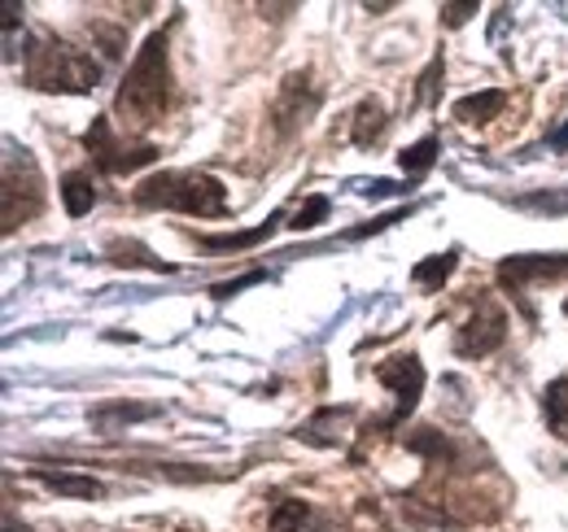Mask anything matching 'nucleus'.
<instances>
[{
	"instance_id": "obj_12",
	"label": "nucleus",
	"mask_w": 568,
	"mask_h": 532,
	"mask_svg": "<svg viewBox=\"0 0 568 532\" xmlns=\"http://www.w3.org/2000/svg\"><path fill=\"white\" fill-rule=\"evenodd\" d=\"M44 489H53V493H62V498H79V502H92V498H101L105 489H101V480H92V475H74V471H49V467H36L31 471Z\"/></svg>"
},
{
	"instance_id": "obj_21",
	"label": "nucleus",
	"mask_w": 568,
	"mask_h": 532,
	"mask_svg": "<svg viewBox=\"0 0 568 532\" xmlns=\"http://www.w3.org/2000/svg\"><path fill=\"white\" fill-rule=\"evenodd\" d=\"M324 214H328V197H311L297 214H293V223H288V227H293V232H306V227H315Z\"/></svg>"
},
{
	"instance_id": "obj_9",
	"label": "nucleus",
	"mask_w": 568,
	"mask_h": 532,
	"mask_svg": "<svg viewBox=\"0 0 568 532\" xmlns=\"http://www.w3.org/2000/svg\"><path fill=\"white\" fill-rule=\"evenodd\" d=\"M315 105H320V92L311 88V74H288L281 88V101H276V110H272L276 132L293 135L297 127H306L311 114H315Z\"/></svg>"
},
{
	"instance_id": "obj_25",
	"label": "nucleus",
	"mask_w": 568,
	"mask_h": 532,
	"mask_svg": "<svg viewBox=\"0 0 568 532\" xmlns=\"http://www.w3.org/2000/svg\"><path fill=\"white\" fill-rule=\"evenodd\" d=\"M565 315H568V301H565Z\"/></svg>"
},
{
	"instance_id": "obj_6",
	"label": "nucleus",
	"mask_w": 568,
	"mask_h": 532,
	"mask_svg": "<svg viewBox=\"0 0 568 532\" xmlns=\"http://www.w3.org/2000/svg\"><path fill=\"white\" fill-rule=\"evenodd\" d=\"M372 376L394 393V410H389L385 419H376L372 428H398V423L416 410L420 393H425V367H420V358H416V354H394V358L376 362ZM372 428H367V432H372Z\"/></svg>"
},
{
	"instance_id": "obj_13",
	"label": "nucleus",
	"mask_w": 568,
	"mask_h": 532,
	"mask_svg": "<svg viewBox=\"0 0 568 532\" xmlns=\"http://www.w3.org/2000/svg\"><path fill=\"white\" fill-rule=\"evenodd\" d=\"M389 127V114H385V105L376 101V96H367V101H358L355 114H351V140H355L358 149H372L381 135Z\"/></svg>"
},
{
	"instance_id": "obj_1",
	"label": "nucleus",
	"mask_w": 568,
	"mask_h": 532,
	"mask_svg": "<svg viewBox=\"0 0 568 532\" xmlns=\"http://www.w3.org/2000/svg\"><path fill=\"white\" fill-rule=\"evenodd\" d=\"M166 101H171V62H166V31H153L144 40V49L136 53L132 70L123 74V88H119V101H114V114L128 132L136 135L144 127H153L162 114H166Z\"/></svg>"
},
{
	"instance_id": "obj_3",
	"label": "nucleus",
	"mask_w": 568,
	"mask_h": 532,
	"mask_svg": "<svg viewBox=\"0 0 568 532\" xmlns=\"http://www.w3.org/2000/svg\"><path fill=\"white\" fill-rule=\"evenodd\" d=\"M136 205L144 209H180L197 218H223L232 209L227 188L206 171H162L136 188Z\"/></svg>"
},
{
	"instance_id": "obj_16",
	"label": "nucleus",
	"mask_w": 568,
	"mask_h": 532,
	"mask_svg": "<svg viewBox=\"0 0 568 532\" xmlns=\"http://www.w3.org/2000/svg\"><path fill=\"white\" fill-rule=\"evenodd\" d=\"M503 105H507V92L490 88V92L464 96V101L455 105V119H459V123H490V119H498V114H503Z\"/></svg>"
},
{
	"instance_id": "obj_19",
	"label": "nucleus",
	"mask_w": 568,
	"mask_h": 532,
	"mask_svg": "<svg viewBox=\"0 0 568 532\" xmlns=\"http://www.w3.org/2000/svg\"><path fill=\"white\" fill-rule=\"evenodd\" d=\"M149 415H158V406H101V410H92V423L114 432L119 423H136V419H149Z\"/></svg>"
},
{
	"instance_id": "obj_11",
	"label": "nucleus",
	"mask_w": 568,
	"mask_h": 532,
	"mask_svg": "<svg viewBox=\"0 0 568 532\" xmlns=\"http://www.w3.org/2000/svg\"><path fill=\"white\" fill-rule=\"evenodd\" d=\"M355 419V406H324L315 419H306L302 428H297V437L306 441V446H337L346 432V423Z\"/></svg>"
},
{
	"instance_id": "obj_23",
	"label": "nucleus",
	"mask_w": 568,
	"mask_h": 532,
	"mask_svg": "<svg viewBox=\"0 0 568 532\" xmlns=\"http://www.w3.org/2000/svg\"><path fill=\"white\" fill-rule=\"evenodd\" d=\"M473 13H477L473 0H464V4H442V22H446V27H464Z\"/></svg>"
},
{
	"instance_id": "obj_7",
	"label": "nucleus",
	"mask_w": 568,
	"mask_h": 532,
	"mask_svg": "<svg viewBox=\"0 0 568 532\" xmlns=\"http://www.w3.org/2000/svg\"><path fill=\"white\" fill-rule=\"evenodd\" d=\"M507 340V310L498 306L495 297H481L477 310L464 319V328L455 332V354L464 358H486L495 354L498 345Z\"/></svg>"
},
{
	"instance_id": "obj_18",
	"label": "nucleus",
	"mask_w": 568,
	"mask_h": 532,
	"mask_svg": "<svg viewBox=\"0 0 568 532\" xmlns=\"http://www.w3.org/2000/svg\"><path fill=\"white\" fill-rule=\"evenodd\" d=\"M459 266V249H446V254H433V258H425V263L412 270V279L425 288V293H437L446 279H450V270Z\"/></svg>"
},
{
	"instance_id": "obj_10",
	"label": "nucleus",
	"mask_w": 568,
	"mask_h": 532,
	"mask_svg": "<svg viewBox=\"0 0 568 532\" xmlns=\"http://www.w3.org/2000/svg\"><path fill=\"white\" fill-rule=\"evenodd\" d=\"M267 532H337V520L324 515L320 507L302 502V498H288V502H281V507L272 511Z\"/></svg>"
},
{
	"instance_id": "obj_20",
	"label": "nucleus",
	"mask_w": 568,
	"mask_h": 532,
	"mask_svg": "<svg viewBox=\"0 0 568 532\" xmlns=\"http://www.w3.org/2000/svg\"><path fill=\"white\" fill-rule=\"evenodd\" d=\"M433 157H437V135H425V140H420V144H412L398 162H403V171H407V175H425L428 166H433Z\"/></svg>"
},
{
	"instance_id": "obj_17",
	"label": "nucleus",
	"mask_w": 568,
	"mask_h": 532,
	"mask_svg": "<svg viewBox=\"0 0 568 532\" xmlns=\"http://www.w3.org/2000/svg\"><path fill=\"white\" fill-rule=\"evenodd\" d=\"M542 415H547V428L568 441V376L560 380H551L547 389H542Z\"/></svg>"
},
{
	"instance_id": "obj_5",
	"label": "nucleus",
	"mask_w": 568,
	"mask_h": 532,
	"mask_svg": "<svg viewBox=\"0 0 568 532\" xmlns=\"http://www.w3.org/2000/svg\"><path fill=\"white\" fill-rule=\"evenodd\" d=\"M83 149L92 153V162H97L105 175H128V171H141L149 162H158V144L136 140V135H119L110 119H97V123L83 132Z\"/></svg>"
},
{
	"instance_id": "obj_15",
	"label": "nucleus",
	"mask_w": 568,
	"mask_h": 532,
	"mask_svg": "<svg viewBox=\"0 0 568 532\" xmlns=\"http://www.w3.org/2000/svg\"><path fill=\"white\" fill-rule=\"evenodd\" d=\"M58 193H62V201H67V214H71V218H83V214L97 205V184H92L88 171H67Z\"/></svg>"
},
{
	"instance_id": "obj_14",
	"label": "nucleus",
	"mask_w": 568,
	"mask_h": 532,
	"mask_svg": "<svg viewBox=\"0 0 568 532\" xmlns=\"http://www.w3.org/2000/svg\"><path fill=\"white\" fill-rule=\"evenodd\" d=\"M281 218L284 214L276 209L267 223H258V227H250V232H236V236H202L197 245H202V249H211V254H227V249L236 254V249H250V245H258V241H272V232H276V223H281Z\"/></svg>"
},
{
	"instance_id": "obj_4",
	"label": "nucleus",
	"mask_w": 568,
	"mask_h": 532,
	"mask_svg": "<svg viewBox=\"0 0 568 532\" xmlns=\"http://www.w3.org/2000/svg\"><path fill=\"white\" fill-rule=\"evenodd\" d=\"M44 209V175L27 149L4 153V232H18Z\"/></svg>"
},
{
	"instance_id": "obj_22",
	"label": "nucleus",
	"mask_w": 568,
	"mask_h": 532,
	"mask_svg": "<svg viewBox=\"0 0 568 532\" xmlns=\"http://www.w3.org/2000/svg\"><path fill=\"white\" fill-rule=\"evenodd\" d=\"M442 58H433V62H428V70L425 74H420V105H433V101H437V79H442Z\"/></svg>"
},
{
	"instance_id": "obj_24",
	"label": "nucleus",
	"mask_w": 568,
	"mask_h": 532,
	"mask_svg": "<svg viewBox=\"0 0 568 532\" xmlns=\"http://www.w3.org/2000/svg\"><path fill=\"white\" fill-rule=\"evenodd\" d=\"M4 532H31V529H27V524H18V520L9 515V520H4Z\"/></svg>"
},
{
	"instance_id": "obj_8",
	"label": "nucleus",
	"mask_w": 568,
	"mask_h": 532,
	"mask_svg": "<svg viewBox=\"0 0 568 532\" xmlns=\"http://www.w3.org/2000/svg\"><path fill=\"white\" fill-rule=\"evenodd\" d=\"M565 275H568V254H525V258H503V263H498V284H503L516 301H525L534 284H542V279H565Z\"/></svg>"
},
{
	"instance_id": "obj_2",
	"label": "nucleus",
	"mask_w": 568,
	"mask_h": 532,
	"mask_svg": "<svg viewBox=\"0 0 568 532\" xmlns=\"http://www.w3.org/2000/svg\"><path fill=\"white\" fill-rule=\"evenodd\" d=\"M22 79L40 92H92L101 83V66L53 31H36L22 49Z\"/></svg>"
}]
</instances>
